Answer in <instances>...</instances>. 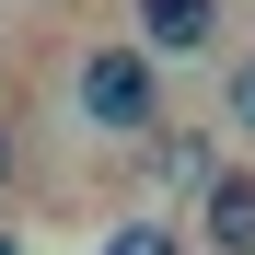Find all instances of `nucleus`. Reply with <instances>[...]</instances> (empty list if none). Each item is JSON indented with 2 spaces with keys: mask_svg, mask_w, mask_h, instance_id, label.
<instances>
[{
  "mask_svg": "<svg viewBox=\"0 0 255 255\" xmlns=\"http://www.w3.org/2000/svg\"><path fill=\"white\" fill-rule=\"evenodd\" d=\"M70 116L93 128V139H151L162 128V58L139 35H93V47L70 58Z\"/></svg>",
  "mask_w": 255,
  "mask_h": 255,
  "instance_id": "1",
  "label": "nucleus"
},
{
  "mask_svg": "<svg viewBox=\"0 0 255 255\" xmlns=\"http://www.w3.org/2000/svg\"><path fill=\"white\" fill-rule=\"evenodd\" d=\"M128 35L174 70V58H209L221 47V0H128Z\"/></svg>",
  "mask_w": 255,
  "mask_h": 255,
  "instance_id": "2",
  "label": "nucleus"
},
{
  "mask_svg": "<svg viewBox=\"0 0 255 255\" xmlns=\"http://www.w3.org/2000/svg\"><path fill=\"white\" fill-rule=\"evenodd\" d=\"M197 244L209 255H255V162H221L197 186Z\"/></svg>",
  "mask_w": 255,
  "mask_h": 255,
  "instance_id": "3",
  "label": "nucleus"
},
{
  "mask_svg": "<svg viewBox=\"0 0 255 255\" xmlns=\"http://www.w3.org/2000/svg\"><path fill=\"white\" fill-rule=\"evenodd\" d=\"M139 151H151V174H162V186H186V197H197V186H209V174L232 162V151H221V128H174V116H162Z\"/></svg>",
  "mask_w": 255,
  "mask_h": 255,
  "instance_id": "4",
  "label": "nucleus"
},
{
  "mask_svg": "<svg viewBox=\"0 0 255 255\" xmlns=\"http://www.w3.org/2000/svg\"><path fill=\"white\" fill-rule=\"evenodd\" d=\"M93 255H186V221H162V209H128V221H105Z\"/></svg>",
  "mask_w": 255,
  "mask_h": 255,
  "instance_id": "5",
  "label": "nucleus"
},
{
  "mask_svg": "<svg viewBox=\"0 0 255 255\" xmlns=\"http://www.w3.org/2000/svg\"><path fill=\"white\" fill-rule=\"evenodd\" d=\"M221 128H255V58L221 70Z\"/></svg>",
  "mask_w": 255,
  "mask_h": 255,
  "instance_id": "6",
  "label": "nucleus"
},
{
  "mask_svg": "<svg viewBox=\"0 0 255 255\" xmlns=\"http://www.w3.org/2000/svg\"><path fill=\"white\" fill-rule=\"evenodd\" d=\"M12 186H23V128L0 116V197H12Z\"/></svg>",
  "mask_w": 255,
  "mask_h": 255,
  "instance_id": "7",
  "label": "nucleus"
}]
</instances>
